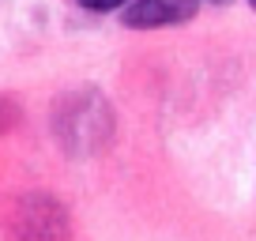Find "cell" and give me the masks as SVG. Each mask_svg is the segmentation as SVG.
<instances>
[{
  "instance_id": "6da1fadb",
  "label": "cell",
  "mask_w": 256,
  "mask_h": 241,
  "mask_svg": "<svg viewBox=\"0 0 256 241\" xmlns=\"http://www.w3.org/2000/svg\"><path fill=\"white\" fill-rule=\"evenodd\" d=\"M200 0H132L120 12V23L136 26V30H151V26H174L196 16Z\"/></svg>"
},
{
  "instance_id": "7a4b0ae2",
  "label": "cell",
  "mask_w": 256,
  "mask_h": 241,
  "mask_svg": "<svg viewBox=\"0 0 256 241\" xmlns=\"http://www.w3.org/2000/svg\"><path fill=\"white\" fill-rule=\"evenodd\" d=\"M87 12H113V8H120V4H128V0H80Z\"/></svg>"
},
{
  "instance_id": "3957f363",
  "label": "cell",
  "mask_w": 256,
  "mask_h": 241,
  "mask_svg": "<svg viewBox=\"0 0 256 241\" xmlns=\"http://www.w3.org/2000/svg\"><path fill=\"white\" fill-rule=\"evenodd\" d=\"M211 4H226V0H211Z\"/></svg>"
},
{
  "instance_id": "277c9868",
  "label": "cell",
  "mask_w": 256,
  "mask_h": 241,
  "mask_svg": "<svg viewBox=\"0 0 256 241\" xmlns=\"http://www.w3.org/2000/svg\"><path fill=\"white\" fill-rule=\"evenodd\" d=\"M248 4H252V8H256V0H248Z\"/></svg>"
}]
</instances>
